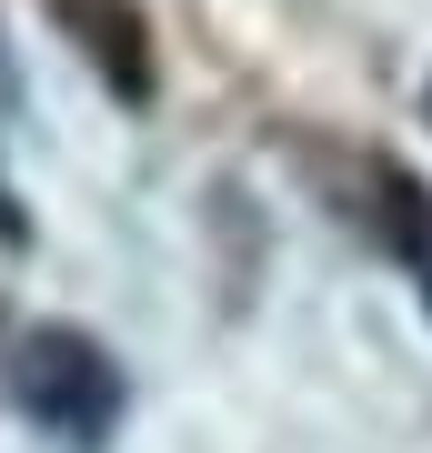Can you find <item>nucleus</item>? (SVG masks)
<instances>
[{"mask_svg":"<svg viewBox=\"0 0 432 453\" xmlns=\"http://www.w3.org/2000/svg\"><path fill=\"white\" fill-rule=\"evenodd\" d=\"M11 403L31 423H50L61 443H101L121 423V363L80 323H31L11 342Z\"/></svg>","mask_w":432,"mask_h":453,"instance_id":"1","label":"nucleus"},{"mask_svg":"<svg viewBox=\"0 0 432 453\" xmlns=\"http://www.w3.org/2000/svg\"><path fill=\"white\" fill-rule=\"evenodd\" d=\"M50 20L71 31V50L121 101H151V20H141V0H50Z\"/></svg>","mask_w":432,"mask_h":453,"instance_id":"2","label":"nucleus"},{"mask_svg":"<svg viewBox=\"0 0 432 453\" xmlns=\"http://www.w3.org/2000/svg\"><path fill=\"white\" fill-rule=\"evenodd\" d=\"M372 192H383V232H392V252L432 273V202H422V181L383 162V172H372Z\"/></svg>","mask_w":432,"mask_h":453,"instance_id":"3","label":"nucleus"},{"mask_svg":"<svg viewBox=\"0 0 432 453\" xmlns=\"http://www.w3.org/2000/svg\"><path fill=\"white\" fill-rule=\"evenodd\" d=\"M0 242H31V222L11 211V192H0Z\"/></svg>","mask_w":432,"mask_h":453,"instance_id":"4","label":"nucleus"},{"mask_svg":"<svg viewBox=\"0 0 432 453\" xmlns=\"http://www.w3.org/2000/svg\"><path fill=\"white\" fill-rule=\"evenodd\" d=\"M0 101H11V61H0Z\"/></svg>","mask_w":432,"mask_h":453,"instance_id":"5","label":"nucleus"}]
</instances>
